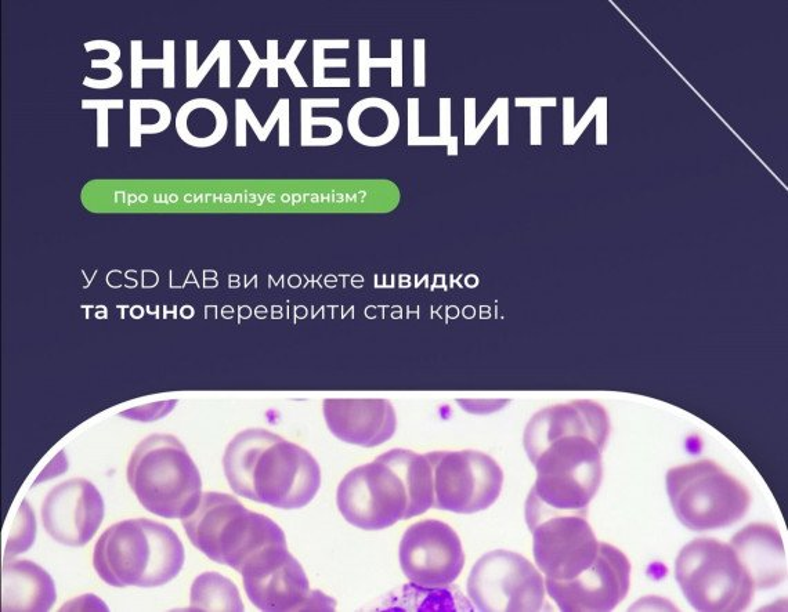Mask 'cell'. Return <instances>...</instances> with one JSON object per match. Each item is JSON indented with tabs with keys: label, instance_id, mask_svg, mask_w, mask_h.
Segmentation results:
<instances>
[{
	"label": "cell",
	"instance_id": "74e56055",
	"mask_svg": "<svg viewBox=\"0 0 788 612\" xmlns=\"http://www.w3.org/2000/svg\"><path fill=\"white\" fill-rule=\"evenodd\" d=\"M224 45H226V41L218 42V45L213 47L211 54L206 57L204 64L198 68L197 75H195L193 85H191L190 89H197L198 86L201 85L202 81H204L205 76L209 74V71L212 70L213 65H215L216 61L220 60L222 57Z\"/></svg>",
	"mask_w": 788,
	"mask_h": 612
},
{
	"label": "cell",
	"instance_id": "4fadbf2b",
	"mask_svg": "<svg viewBox=\"0 0 788 612\" xmlns=\"http://www.w3.org/2000/svg\"><path fill=\"white\" fill-rule=\"evenodd\" d=\"M399 560L408 581L422 588L453 585L465 567L461 538L439 520L412 524L401 538Z\"/></svg>",
	"mask_w": 788,
	"mask_h": 612
},
{
	"label": "cell",
	"instance_id": "1f68e13d",
	"mask_svg": "<svg viewBox=\"0 0 788 612\" xmlns=\"http://www.w3.org/2000/svg\"><path fill=\"white\" fill-rule=\"evenodd\" d=\"M306 41H296L294 45H292L291 50L287 54L284 60L280 61V67L285 68L287 70L289 78H291L292 83L296 86V88H306L305 79L302 78L298 67H296L295 61L298 59L299 53L302 52L303 47H305Z\"/></svg>",
	"mask_w": 788,
	"mask_h": 612
},
{
	"label": "cell",
	"instance_id": "83f0119b",
	"mask_svg": "<svg viewBox=\"0 0 788 612\" xmlns=\"http://www.w3.org/2000/svg\"><path fill=\"white\" fill-rule=\"evenodd\" d=\"M280 122V147H288L289 146V100L288 99H281L278 100L276 108H274L273 114L270 115V118L267 119L266 125L263 126L262 130L258 135L259 141H266L267 137L270 136L271 130L274 129L276 123Z\"/></svg>",
	"mask_w": 788,
	"mask_h": 612
},
{
	"label": "cell",
	"instance_id": "ee69618b",
	"mask_svg": "<svg viewBox=\"0 0 788 612\" xmlns=\"http://www.w3.org/2000/svg\"><path fill=\"white\" fill-rule=\"evenodd\" d=\"M83 110H122L124 100H83Z\"/></svg>",
	"mask_w": 788,
	"mask_h": 612
},
{
	"label": "cell",
	"instance_id": "f6af8a7d",
	"mask_svg": "<svg viewBox=\"0 0 788 612\" xmlns=\"http://www.w3.org/2000/svg\"><path fill=\"white\" fill-rule=\"evenodd\" d=\"M531 144H541V108H531Z\"/></svg>",
	"mask_w": 788,
	"mask_h": 612
},
{
	"label": "cell",
	"instance_id": "484cf974",
	"mask_svg": "<svg viewBox=\"0 0 788 612\" xmlns=\"http://www.w3.org/2000/svg\"><path fill=\"white\" fill-rule=\"evenodd\" d=\"M36 537V519L34 510L27 501L21 503V508L18 510L16 520L10 530L9 541H7L5 550V560H10L12 557L27 552L28 549L34 545Z\"/></svg>",
	"mask_w": 788,
	"mask_h": 612
},
{
	"label": "cell",
	"instance_id": "5bb4252c",
	"mask_svg": "<svg viewBox=\"0 0 788 612\" xmlns=\"http://www.w3.org/2000/svg\"><path fill=\"white\" fill-rule=\"evenodd\" d=\"M631 563L616 546L600 542L595 563L570 581L545 579L547 595L563 612H609L627 597Z\"/></svg>",
	"mask_w": 788,
	"mask_h": 612
},
{
	"label": "cell",
	"instance_id": "52a82bcc",
	"mask_svg": "<svg viewBox=\"0 0 788 612\" xmlns=\"http://www.w3.org/2000/svg\"><path fill=\"white\" fill-rule=\"evenodd\" d=\"M665 483L675 516L692 531L730 527L750 508L747 488L711 461L674 467Z\"/></svg>",
	"mask_w": 788,
	"mask_h": 612
},
{
	"label": "cell",
	"instance_id": "8d00e7d4",
	"mask_svg": "<svg viewBox=\"0 0 788 612\" xmlns=\"http://www.w3.org/2000/svg\"><path fill=\"white\" fill-rule=\"evenodd\" d=\"M501 104H502V99H498L497 101H495V104L493 105V107H491V110L487 112V115L486 117H484L482 123H480L479 126H476V128L473 129L468 136H465L466 146H475L477 141L480 140V137H482L484 135V132H486L487 128H489L491 122L494 121V118L498 117V112H500Z\"/></svg>",
	"mask_w": 788,
	"mask_h": 612
},
{
	"label": "cell",
	"instance_id": "30bf717a",
	"mask_svg": "<svg viewBox=\"0 0 788 612\" xmlns=\"http://www.w3.org/2000/svg\"><path fill=\"white\" fill-rule=\"evenodd\" d=\"M240 574L248 599L260 611L336 610L334 599L310 589L305 570L287 545L271 546L256 554Z\"/></svg>",
	"mask_w": 788,
	"mask_h": 612
},
{
	"label": "cell",
	"instance_id": "ac0fdd59",
	"mask_svg": "<svg viewBox=\"0 0 788 612\" xmlns=\"http://www.w3.org/2000/svg\"><path fill=\"white\" fill-rule=\"evenodd\" d=\"M57 592L49 572L30 560H5L2 568V611L52 610Z\"/></svg>",
	"mask_w": 788,
	"mask_h": 612
},
{
	"label": "cell",
	"instance_id": "e575fe53",
	"mask_svg": "<svg viewBox=\"0 0 788 612\" xmlns=\"http://www.w3.org/2000/svg\"><path fill=\"white\" fill-rule=\"evenodd\" d=\"M425 46L424 39L414 41V86L424 88L426 85V65H425Z\"/></svg>",
	"mask_w": 788,
	"mask_h": 612
},
{
	"label": "cell",
	"instance_id": "4316f807",
	"mask_svg": "<svg viewBox=\"0 0 788 612\" xmlns=\"http://www.w3.org/2000/svg\"><path fill=\"white\" fill-rule=\"evenodd\" d=\"M302 105V136L307 135L313 126H325V128H338L342 123L334 118H313L314 108H338L341 105L339 99H303Z\"/></svg>",
	"mask_w": 788,
	"mask_h": 612
},
{
	"label": "cell",
	"instance_id": "ba28073f",
	"mask_svg": "<svg viewBox=\"0 0 788 612\" xmlns=\"http://www.w3.org/2000/svg\"><path fill=\"white\" fill-rule=\"evenodd\" d=\"M336 505L347 523L365 531L385 530L410 519L406 484L383 454L343 477Z\"/></svg>",
	"mask_w": 788,
	"mask_h": 612
},
{
	"label": "cell",
	"instance_id": "8992f818",
	"mask_svg": "<svg viewBox=\"0 0 788 612\" xmlns=\"http://www.w3.org/2000/svg\"><path fill=\"white\" fill-rule=\"evenodd\" d=\"M675 579L690 606L701 612L746 611L757 592L735 550L711 538L683 546Z\"/></svg>",
	"mask_w": 788,
	"mask_h": 612
},
{
	"label": "cell",
	"instance_id": "ffe728a7",
	"mask_svg": "<svg viewBox=\"0 0 788 612\" xmlns=\"http://www.w3.org/2000/svg\"><path fill=\"white\" fill-rule=\"evenodd\" d=\"M368 110L374 121L365 118L356 107L347 117V128L357 143L367 147H381L389 144L397 136L400 129V117L396 107L388 100L379 97H368Z\"/></svg>",
	"mask_w": 788,
	"mask_h": 612
},
{
	"label": "cell",
	"instance_id": "cb8c5ba5",
	"mask_svg": "<svg viewBox=\"0 0 788 612\" xmlns=\"http://www.w3.org/2000/svg\"><path fill=\"white\" fill-rule=\"evenodd\" d=\"M132 89L143 88V71L147 68L164 70V88L175 89V42H164V59L144 60L143 42L132 41Z\"/></svg>",
	"mask_w": 788,
	"mask_h": 612
},
{
	"label": "cell",
	"instance_id": "7bdbcfd3",
	"mask_svg": "<svg viewBox=\"0 0 788 612\" xmlns=\"http://www.w3.org/2000/svg\"><path fill=\"white\" fill-rule=\"evenodd\" d=\"M97 147H108V110H97Z\"/></svg>",
	"mask_w": 788,
	"mask_h": 612
},
{
	"label": "cell",
	"instance_id": "d6a6232c",
	"mask_svg": "<svg viewBox=\"0 0 788 612\" xmlns=\"http://www.w3.org/2000/svg\"><path fill=\"white\" fill-rule=\"evenodd\" d=\"M240 45L242 49H244V52L247 53L249 61H251V65H249L247 72H245L244 78H242L240 85H238V88L244 89L249 88L253 81H255L256 75H258L259 71L263 68V60L260 59L258 53L255 52V47H253L251 42L240 41Z\"/></svg>",
	"mask_w": 788,
	"mask_h": 612
},
{
	"label": "cell",
	"instance_id": "b9f144b4",
	"mask_svg": "<svg viewBox=\"0 0 788 612\" xmlns=\"http://www.w3.org/2000/svg\"><path fill=\"white\" fill-rule=\"evenodd\" d=\"M508 105L509 100L506 97H502V104L500 108V114H498V133H500V140L501 146H506L508 144V129H509V122H508Z\"/></svg>",
	"mask_w": 788,
	"mask_h": 612
},
{
	"label": "cell",
	"instance_id": "7dc6e473",
	"mask_svg": "<svg viewBox=\"0 0 788 612\" xmlns=\"http://www.w3.org/2000/svg\"><path fill=\"white\" fill-rule=\"evenodd\" d=\"M573 99H566L565 100V130L566 136L569 135L570 132L574 130V121H573Z\"/></svg>",
	"mask_w": 788,
	"mask_h": 612
},
{
	"label": "cell",
	"instance_id": "277c9868",
	"mask_svg": "<svg viewBox=\"0 0 788 612\" xmlns=\"http://www.w3.org/2000/svg\"><path fill=\"white\" fill-rule=\"evenodd\" d=\"M182 523L191 545L208 559L237 572L263 550L287 545L280 525L223 492L202 495L197 510Z\"/></svg>",
	"mask_w": 788,
	"mask_h": 612
},
{
	"label": "cell",
	"instance_id": "836d02e7",
	"mask_svg": "<svg viewBox=\"0 0 788 612\" xmlns=\"http://www.w3.org/2000/svg\"><path fill=\"white\" fill-rule=\"evenodd\" d=\"M262 64L263 68H267V86L269 88H277L278 68H280L277 41H267V59L263 60Z\"/></svg>",
	"mask_w": 788,
	"mask_h": 612
},
{
	"label": "cell",
	"instance_id": "8fae6325",
	"mask_svg": "<svg viewBox=\"0 0 788 612\" xmlns=\"http://www.w3.org/2000/svg\"><path fill=\"white\" fill-rule=\"evenodd\" d=\"M433 469V508L457 514L483 512L500 498L504 472L479 451H435L426 454Z\"/></svg>",
	"mask_w": 788,
	"mask_h": 612
},
{
	"label": "cell",
	"instance_id": "f35d334b",
	"mask_svg": "<svg viewBox=\"0 0 788 612\" xmlns=\"http://www.w3.org/2000/svg\"><path fill=\"white\" fill-rule=\"evenodd\" d=\"M230 41L224 45L222 57H220L219 67V88L227 89L231 86V65H230Z\"/></svg>",
	"mask_w": 788,
	"mask_h": 612
},
{
	"label": "cell",
	"instance_id": "7c38bea8",
	"mask_svg": "<svg viewBox=\"0 0 788 612\" xmlns=\"http://www.w3.org/2000/svg\"><path fill=\"white\" fill-rule=\"evenodd\" d=\"M533 534V554L545 579L570 581L595 563L600 542L585 513H548L526 510Z\"/></svg>",
	"mask_w": 788,
	"mask_h": 612
},
{
	"label": "cell",
	"instance_id": "6da1fadb",
	"mask_svg": "<svg viewBox=\"0 0 788 612\" xmlns=\"http://www.w3.org/2000/svg\"><path fill=\"white\" fill-rule=\"evenodd\" d=\"M609 433L606 411L594 401H573L534 415L524 432V448L537 470L526 510L587 513L602 484Z\"/></svg>",
	"mask_w": 788,
	"mask_h": 612
},
{
	"label": "cell",
	"instance_id": "d6986e66",
	"mask_svg": "<svg viewBox=\"0 0 788 612\" xmlns=\"http://www.w3.org/2000/svg\"><path fill=\"white\" fill-rule=\"evenodd\" d=\"M400 473L410 496V519L421 516L435 505L433 469L428 456L410 449H392L383 454Z\"/></svg>",
	"mask_w": 788,
	"mask_h": 612
},
{
	"label": "cell",
	"instance_id": "4dcf8cb0",
	"mask_svg": "<svg viewBox=\"0 0 788 612\" xmlns=\"http://www.w3.org/2000/svg\"><path fill=\"white\" fill-rule=\"evenodd\" d=\"M440 139L448 147V155L457 154L458 137L451 136V99H440Z\"/></svg>",
	"mask_w": 788,
	"mask_h": 612
},
{
	"label": "cell",
	"instance_id": "e0dca14e",
	"mask_svg": "<svg viewBox=\"0 0 788 612\" xmlns=\"http://www.w3.org/2000/svg\"><path fill=\"white\" fill-rule=\"evenodd\" d=\"M729 545L746 568L755 589H773L786 579L787 559L783 539L773 525H748L737 532Z\"/></svg>",
	"mask_w": 788,
	"mask_h": 612
},
{
	"label": "cell",
	"instance_id": "f546056e",
	"mask_svg": "<svg viewBox=\"0 0 788 612\" xmlns=\"http://www.w3.org/2000/svg\"><path fill=\"white\" fill-rule=\"evenodd\" d=\"M90 65L92 68H108L110 70L111 75L110 78L104 79V81H95V79L90 78V76H86L85 81H83V86L90 89H111L118 86L119 83L122 82V78H124V71L122 68L119 67L118 64H112L108 60H92L90 61Z\"/></svg>",
	"mask_w": 788,
	"mask_h": 612
},
{
	"label": "cell",
	"instance_id": "44dd1931",
	"mask_svg": "<svg viewBox=\"0 0 788 612\" xmlns=\"http://www.w3.org/2000/svg\"><path fill=\"white\" fill-rule=\"evenodd\" d=\"M383 610L394 611H473L471 600L466 599L459 590L444 588H422L414 585L403 588L400 593H393L383 601Z\"/></svg>",
	"mask_w": 788,
	"mask_h": 612
},
{
	"label": "cell",
	"instance_id": "d4e9b609",
	"mask_svg": "<svg viewBox=\"0 0 788 612\" xmlns=\"http://www.w3.org/2000/svg\"><path fill=\"white\" fill-rule=\"evenodd\" d=\"M327 49H349V41L347 39H342V41H314V86L316 88H350L352 81L349 78H325L324 75L327 68H345L347 64L346 59H325L324 52Z\"/></svg>",
	"mask_w": 788,
	"mask_h": 612
},
{
	"label": "cell",
	"instance_id": "2e32d148",
	"mask_svg": "<svg viewBox=\"0 0 788 612\" xmlns=\"http://www.w3.org/2000/svg\"><path fill=\"white\" fill-rule=\"evenodd\" d=\"M323 411L328 429L343 443L374 448L396 433V412L392 403L382 398H332L324 401Z\"/></svg>",
	"mask_w": 788,
	"mask_h": 612
},
{
	"label": "cell",
	"instance_id": "9c48e42d",
	"mask_svg": "<svg viewBox=\"0 0 788 612\" xmlns=\"http://www.w3.org/2000/svg\"><path fill=\"white\" fill-rule=\"evenodd\" d=\"M468 596L484 612L547 610L545 578L531 561L511 550L480 557L468 578Z\"/></svg>",
	"mask_w": 788,
	"mask_h": 612
},
{
	"label": "cell",
	"instance_id": "5b68a950",
	"mask_svg": "<svg viewBox=\"0 0 788 612\" xmlns=\"http://www.w3.org/2000/svg\"><path fill=\"white\" fill-rule=\"evenodd\" d=\"M128 483L147 512L164 519H186L202 499V478L179 438L153 434L129 459Z\"/></svg>",
	"mask_w": 788,
	"mask_h": 612
},
{
	"label": "cell",
	"instance_id": "bcb514c9",
	"mask_svg": "<svg viewBox=\"0 0 788 612\" xmlns=\"http://www.w3.org/2000/svg\"><path fill=\"white\" fill-rule=\"evenodd\" d=\"M515 104L518 107H545V105H552L555 107L556 99H516Z\"/></svg>",
	"mask_w": 788,
	"mask_h": 612
},
{
	"label": "cell",
	"instance_id": "f1b7e54d",
	"mask_svg": "<svg viewBox=\"0 0 788 612\" xmlns=\"http://www.w3.org/2000/svg\"><path fill=\"white\" fill-rule=\"evenodd\" d=\"M236 117H237V147L247 146V133H245V123L251 122L253 132L258 136L262 126L259 125L258 119L249 107L247 100H236Z\"/></svg>",
	"mask_w": 788,
	"mask_h": 612
},
{
	"label": "cell",
	"instance_id": "ab89813d",
	"mask_svg": "<svg viewBox=\"0 0 788 612\" xmlns=\"http://www.w3.org/2000/svg\"><path fill=\"white\" fill-rule=\"evenodd\" d=\"M187 88L193 85L195 75L198 72V42L187 41Z\"/></svg>",
	"mask_w": 788,
	"mask_h": 612
},
{
	"label": "cell",
	"instance_id": "3957f363",
	"mask_svg": "<svg viewBox=\"0 0 788 612\" xmlns=\"http://www.w3.org/2000/svg\"><path fill=\"white\" fill-rule=\"evenodd\" d=\"M186 561L179 535L148 519L119 521L103 532L93 552V567L114 588H158L173 581Z\"/></svg>",
	"mask_w": 788,
	"mask_h": 612
},
{
	"label": "cell",
	"instance_id": "60d3db41",
	"mask_svg": "<svg viewBox=\"0 0 788 612\" xmlns=\"http://www.w3.org/2000/svg\"><path fill=\"white\" fill-rule=\"evenodd\" d=\"M85 50L86 52H92V50H107L110 53V59L112 63H118V60L121 59V49H119L118 45L112 43L110 41H92L85 43Z\"/></svg>",
	"mask_w": 788,
	"mask_h": 612
},
{
	"label": "cell",
	"instance_id": "7a4b0ae2",
	"mask_svg": "<svg viewBox=\"0 0 788 612\" xmlns=\"http://www.w3.org/2000/svg\"><path fill=\"white\" fill-rule=\"evenodd\" d=\"M223 467L237 495L277 509L305 508L321 487L314 456L265 429L237 434L224 452Z\"/></svg>",
	"mask_w": 788,
	"mask_h": 612
},
{
	"label": "cell",
	"instance_id": "9a60e30c",
	"mask_svg": "<svg viewBox=\"0 0 788 612\" xmlns=\"http://www.w3.org/2000/svg\"><path fill=\"white\" fill-rule=\"evenodd\" d=\"M103 496L85 478L64 481L46 495L42 523L61 545L81 548L92 541L104 520Z\"/></svg>",
	"mask_w": 788,
	"mask_h": 612
},
{
	"label": "cell",
	"instance_id": "7402d4cb",
	"mask_svg": "<svg viewBox=\"0 0 788 612\" xmlns=\"http://www.w3.org/2000/svg\"><path fill=\"white\" fill-rule=\"evenodd\" d=\"M189 611H244L240 592L231 579L204 572L191 586Z\"/></svg>",
	"mask_w": 788,
	"mask_h": 612
},
{
	"label": "cell",
	"instance_id": "603a6c76",
	"mask_svg": "<svg viewBox=\"0 0 788 612\" xmlns=\"http://www.w3.org/2000/svg\"><path fill=\"white\" fill-rule=\"evenodd\" d=\"M392 57L390 59H371V42L368 39L359 41V86L370 88L372 68H390L392 70L393 88L403 86V41L392 39Z\"/></svg>",
	"mask_w": 788,
	"mask_h": 612
},
{
	"label": "cell",
	"instance_id": "d590c367",
	"mask_svg": "<svg viewBox=\"0 0 788 612\" xmlns=\"http://www.w3.org/2000/svg\"><path fill=\"white\" fill-rule=\"evenodd\" d=\"M422 137L419 136V99H408V144L421 146Z\"/></svg>",
	"mask_w": 788,
	"mask_h": 612
}]
</instances>
